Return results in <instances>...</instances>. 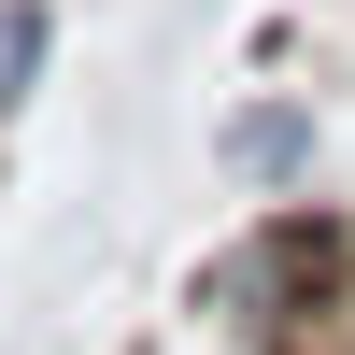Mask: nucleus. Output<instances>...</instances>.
<instances>
[{"label": "nucleus", "instance_id": "obj_2", "mask_svg": "<svg viewBox=\"0 0 355 355\" xmlns=\"http://www.w3.org/2000/svg\"><path fill=\"white\" fill-rule=\"evenodd\" d=\"M43 85V0H0V114Z\"/></svg>", "mask_w": 355, "mask_h": 355}, {"label": "nucleus", "instance_id": "obj_1", "mask_svg": "<svg viewBox=\"0 0 355 355\" xmlns=\"http://www.w3.org/2000/svg\"><path fill=\"white\" fill-rule=\"evenodd\" d=\"M227 171H242V185H299V171H313V114L256 100L242 128H227Z\"/></svg>", "mask_w": 355, "mask_h": 355}]
</instances>
